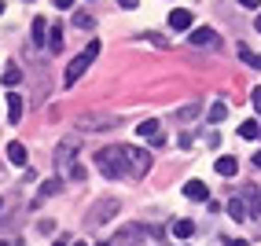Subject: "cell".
Wrapping results in <instances>:
<instances>
[{"mask_svg":"<svg viewBox=\"0 0 261 246\" xmlns=\"http://www.w3.org/2000/svg\"><path fill=\"white\" fill-rule=\"evenodd\" d=\"M92 158H96V169H99L107 180L129 177V169H125V154H121V147H103V151H96Z\"/></svg>","mask_w":261,"mask_h":246,"instance_id":"obj_1","label":"cell"},{"mask_svg":"<svg viewBox=\"0 0 261 246\" xmlns=\"http://www.w3.org/2000/svg\"><path fill=\"white\" fill-rule=\"evenodd\" d=\"M121 154H125V169H129V177H147V169H151V154L144 147H121Z\"/></svg>","mask_w":261,"mask_h":246,"instance_id":"obj_2","label":"cell"},{"mask_svg":"<svg viewBox=\"0 0 261 246\" xmlns=\"http://www.w3.org/2000/svg\"><path fill=\"white\" fill-rule=\"evenodd\" d=\"M191 44H195V48H221V37H217V30H210V26H195V30H191V37H188Z\"/></svg>","mask_w":261,"mask_h":246,"instance_id":"obj_3","label":"cell"},{"mask_svg":"<svg viewBox=\"0 0 261 246\" xmlns=\"http://www.w3.org/2000/svg\"><path fill=\"white\" fill-rule=\"evenodd\" d=\"M89 213H92V217H89V224H107V221L118 213V199H99V202L89 209Z\"/></svg>","mask_w":261,"mask_h":246,"instance_id":"obj_4","label":"cell"},{"mask_svg":"<svg viewBox=\"0 0 261 246\" xmlns=\"http://www.w3.org/2000/svg\"><path fill=\"white\" fill-rule=\"evenodd\" d=\"M111 125H118L111 114H85L81 118V129L85 132H103V129H111Z\"/></svg>","mask_w":261,"mask_h":246,"instance_id":"obj_5","label":"cell"},{"mask_svg":"<svg viewBox=\"0 0 261 246\" xmlns=\"http://www.w3.org/2000/svg\"><path fill=\"white\" fill-rule=\"evenodd\" d=\"M136 136H140V140H147V144H162V125H159V121H154V118H147V121H140V125H136Z\"/></svg>","mask_w":261,"mask_h":246,"instance_id":"obj_6","label":"cell"},{"mask_svg":"<svg viewBox=\"0 0 261 246\" xmlns=\"http://www.w3.org/2000/svg\"><path fill=\"white\" fill-rule=\"evenodd\" d=\"M85 70H89V59H85V56L70 59V66H66V74H63V81H66V89H70V85H77V81H81V74H85Z\"/></svg>","mask_w":261,"mask_h":246,"instance_id":"obj_7","label":"cell"},{"mask_svg":"<svg viewBox=\"0 0 261 246\" xmlns=\"http://www.w3.org/2000/svg\"><path fill=\"white\" fill-rule=\"evenodd\" d=\"M22 111H26V99L19 92H8V121H11V125L22 121Z\"/></svg>","mask_w":261,"mask_h":246,"instance_id":"obj_8","label":"cell"},{"mask_svg":"<svg viewBox=\"0 0 261 246\" xmlns=\"http://www.w3.org/2000/svg\"><path fill=\"white\" fill-rule=\"evenodd\" d=\"M184 195H188L191 202H210V187H206L202 180H188V184H184Z\"/></svg>","mask_w":261,"mask_h":246,"instance_id":"obj_9","label":"cell"},{"mask_svg":"<svg viewBox=\"0 0 261 246\" xmlns=\"http://www.w3.org/2000/svg\"><path fill=\"white\" fill-rule=\"evenodd\" d=\"M169 26L173 30H191V11L188 8H173L169 11Z\"/></svg>","mask_w":261,"mask_h":246,"instance_id":"obj_10","label":"cell"},{"mask_svg":"<svg viewBox=\"0 0 261 246\" xmlns=\"http://www.w3.org/2000/svg\"><path fill=\"white\" fill-rule=\"evenodd\" d=\"M30 41L37 44V48H44V44H48V22L41 19V15L33 19V37H30Z\"/></svg>","mask_w":261,"mask_h":246,"instance_id":"obj_11","label":"cell"},{"mask_svg":"<svg viewBox=\"0 0 261 246\" xmlns=\"http://www.w3.org/2000/svg\"><path fill=\"white\" fill-rule=\"evenodd\" d=\"M214 169H217V177H232V173L239 169V162H236V158H232V154H221Z\"/></svg>","mask_w":261,"mask_h":246,"instance_id":"obj_12","label":"cell"},{"mask_svg":"<svg viewBox=\"0 0 261 246\" xmlns=\"http://www.w3.org/2000/svg\"><path fill=\"white\" fill-rule=\"evenodd\" d=\"M236 51H239V59H243V63H247L250 70H261V56H257V51H250L247 44H239Z\"/></svg>","mask_w":261,"mask_h":246,"instance_id":"obj_13","label":"cell"},{"mask_svg":"<svg viewBox=\"0 0 261 246\" xmlns=\"http://www.w3.org/2000/svg\"><path fill=\"white\" fill-rule=\"evenodd\" d=\"M48 48H51V51L63 48V22H51V30H48Z\"/></svg>","mask_w":261,"mask_h":246,"instance_id":"obj_14","label":"cell"},{"mask_svg":"<svg viewBox=\"0 0 261 246\" xmlns=\"http://www.w3.org/2000/svg\"><path fill=\"white\" fill-rule=\"evenodd\" d=\"M8 158L15 166H26V147L19 144V140H15V144H8Z\"/></svg>","mask_w":261,"mask_h":246,"instance_id":"obj_15","label":"cell"},{"mask_svg":"<svg viewBox=\"0 0 261 246\" xmlns=\"http://www.w3.org/2000/svg\"><path fill=\"white\" fill-rule=\"evenodd\" d=\"M239 136H243V140H257V136H261V125H257V121H243V125H239Z\"/></svg>","mask_w":261,"mask_h":246,"instance_id":"obj_16","label":"cell"},{"mask_svg":"<svg viewBox=\"0 0 261 246\" xmlns=\"http://www.w3.org/2000/svg\"><path fill=\"white\" fill-rule=\"evenodd\" d=\"M191 232H195L191 221H177V224H173V235H177V239H191Z\"/></svg>","mask_w":261,"mask_h":246,"instance_id":"obj_17","label":"cell"},{"mask_svg":"<svg viewBox=\"0 0 261 246\" xmlns=\"http://www.w3.org/2000/svg\"><path fill=\"white\" fill-rule=\"evenodd\" d=\"M228 217H232V221H243V217H247V206H243V199H232V202H228Z\"/></svg>","mask_w":261,"mask_h":246,"instance_id":"obj_18","label":"cell"},{"mask_svg":"<svg viewBox=\"0 0 261 246\" xmlns=\"http://www.w3.org/2000/svg\"><path fill=\"white\" fill-rule=\"evenodd\" d=\"M19 81H22V70H19V66H8V70H4V85H8V89H15Z\"/></svg>","mask_w":261,"mask_h":246,"instance_id":"obj_19","label":"cell"},{"mask_svg":"<svg viewBox=\"0 0 261 246\" xmlns=\"http://www.w3.org/2000/svg\"><path fill=\"white\" fill-rule=\"evenodd\" d=\"M228 118V107H224V103H214L210 107V125H217V121H224Z\"/></svg>","mask_w":261,"mask_h":246,"instance_id":"obj_20","label":"cell"},{"mask_svg":"<svg viewBox=\"0 0 261 246\" xmlns=\"http://www.w3.org/2000/svg\"><path fill=\"white\" fill-rule=\"evenodd\" d=\"M74 26H77V30H92V15H89V11H77V15H74Z\"/></svg>","mask_w":261,"mask_h":246,"instance_id":"obj_21","label":"cell"},{"mask_svg":"<svg viewBox=\"0 0 261 246\" xmlns=\"http://www.w3.org/2000/svg\"><path fill=\"white\" fill-rule=\"evenodd\" d=\"M195 114H199V103H191V107L177 111V121H188V118H195Z\"/></svg>","mask_w":261,"mask_h":246,"instance_id":"obj_22","label":"cell"},{"mask_svg":"<svg viewBox=\"0 0 261 246\" xmlns=\"http://www.w3.org/2000/svg\"><path fill=\"white\" fill-rule=\"evenodd\" d=\"M81 56H85V59H89V63H92V59L99 56V41H89V48H85V51H81Z\"/></svg>","mask_w":261,"mask_h":246,"instance_id":"obj_23","label":"cell"},{"mask_svg":"<svg viewBox=\"0 0 261 246\" xmlns=\"http://www.w3.org/2000/svg\"><path fill=\"white\" fill-rule=\"evenodd\" d=\"M56 191H59V180H48V184L41 187V199H48V195H56Z\"/></svg>","mask_w":261,"mask_h":246,"instance_id":"obj_24","label":"cell"},{"mask_svg":"<svg viewBox=\"0 0 261 246\" xmlns=\"http://www.w3.org/2000/svg\"><path fill=\"white\" fill-rule=\"evenodd\" d=\"M118 4H121V8H125V11H133L136 4H140V0H118Z\"/></svg>","mask_w":261,"mask_h":246,"instance_id":"obj_25","label":"cell"},{"mask_svg":"<svg viewBox=\"0 0 261 246\" xmlns=\"http://www.w3.org/2000/svg\"><path fill=\"white\" fill-rule=\"evenodd\" d=\"M56 8H74V0H51Z\"/></svg>","mask_w":261,"mask_h":246,"instance_id":"obj_26","label":"cell"},{"mask_svg":"<svg viewBox=\"0 0 261 246\" xmlns=\"http://www.w3.org/2000/svg\"><path fill=\"white\" fill-rule=\"evenodd\" d=\"M250 96H254V107H257V111H261V89H254V92H250Z\"/></svg>","mask_w":261,"mask_h":246,"instance_id":"obj_27","label":"cell"},{"mask_svg":"<svg viewBox=\"0 0 261 246\" xmlns=\"http://www.w3.org/2000/svg\"><path fill=\"white\" fill-rule=\"evenodd\" d=\"M243 8H261V0H239Z\"/></svg>","mask_w":261,"mask_h":246,"instance_id":"obj_28","label":"cell"},{"mask_svg":"<svg viewBox=\"0 0 261 246\" xmlns=\"http://www.w3.org/2000/svg\"><path fill=\"white\" fill-rule=\"evenodd\" d=\"M228 246H247V242H243V239H232V242H228Z\"/></svg>","mask_w":261,"mask_h":246,"instance_id":"obj_29","label":"cell"},{"mask_svg":"<svg viewBox=\"0 0 261 246\" xmlns=\"http://www.w3.org/2000/svg\"><path fill=\"white\" fill-rule=\"evenodd\" d=\"M254 30H257V33H261V15H257V19H254Z\"/></svg>","mask_w":261,"mask_h":246,"instance_id":"obj_30","label":"cell"},{"mask_svg":"<svg viewBox=\"0 0 261 246\" xmlns=\"http://www.w3.org/2000/svg\"><path fill=\"white\" fill-rule=\"evenodd\" d=\"M254 166H257V169H261V154H254Z\"/></svg>","mask_w":261,"mask_h":246,"instance_id":"obj_31","label":"cell"},{"mask_svg":"<svg viewBox=\"0 0 261 246\" xmlns=\"http://www.w3.org/2000/svg\"><path fill=\"white\" fill-rule=\"evenodd\" d=\"M4 8H8V4H4V0H0V15H4Z\"/></svg>","mask_w":261,"mask_h":246,"instance_id":"obj_32","label":"cell"},{"mask_svg":"<svg viewBox=\"0 0 261 246\" xmlns=\"http://www.w3.org/2000/svg\"><path fill=\"white\" fill-rule=\"evenodd\" d=\"M96 246H107V242H96Z\"/></svg>","mask_w":261,"mask_h":246,"instance_id":"obj_33","label":"cell"},{"mask_svg":"<svg viewBox=\"0 0 261 246\" xmlns=\"http://www.w3.org/2000/svg\"><path fill=\"white\" fill-rule=\"evenodd\" d=\"M74 246H85V242H74Z\"/></svg>","mask_w":261,"mask_h":246,"instance_id":"obj_34","label":"cell"},{"mask_svg":"<svg viewBox=\"0 0 261 246\" xmlns=\"http://www.w3.org/2000/svg\"><path fill=\"white\" fill-rule=\"evenodd\" d=\"M26 4H33V0H26Z\"/></svg>","mask_w":261,"mask_h":246,"instance_id":"obj_35","label":"cell"},{"mask_svg":"<svg viewBox=\"0 0 261 246\" xmlns=\"http://www.w3.org/2000/svg\"><path fill=\"white\" fill-rule=\"evenodd\" d=\"M56 246H63V242H56Z\"/></svg>","mask_w":261,"mask_h":246,"instance_id":"obj_36","label":"cell"},{"mask_svg":"<svg viewBox=\"0 0 261 246\" xmlns=\"http://www.w3.org/2000/svg\"><path fill=\"white\" fill-rule=\"evenodd\" d=\"M0 206H4V202H0Z\"/></svg>","mask_w":261,"mask_h":246,"instance_id":"obj_37","label":"cell"}]
</instances>
